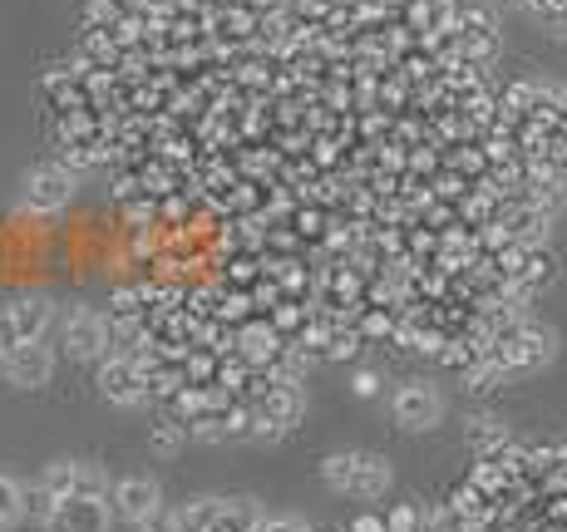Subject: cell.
Listing matches in <instances>:
<instances>
[{
  "mask_svg": "<svg viewBox=\"0 0 567 532\" xmlns=\"http://www.w3.org/2000/svg\"><path fill=\"white\" fill-rule=\"evenodd\" d=\"M321 479L331 493H346V498H380L390 488V463L380 453H331L321 463Z\"/></svg>",
  "mask_w": 567,
  "mask_h": 532,
  "instance_id": "6da1fadb",
  "label": "cell"
},
{
  "mask_svg": "<svg viewBox=\"0 0 567 532\" xmlns=\"http://www.w3.org/2000/svg\"><path fill=\"white\" fill-rule=\"evenodd\" d=\"M50 331H54V301L45 291H30V296H16L10 306H0V355L45 341Z\"/></svg>",
  "mask_w": 567,
  "mask_h": 532,
  "instance_id": "7a4b0ae2",
  "label": "cell"
},
{
  "mask_svg": "<svg viewBox=\"0 0 567 532\" xmlns=\"http://www.w3.org/2000/svg\"><path fill=\"white\" fill-rule=\"evenodd\" d=\"M74 202V173L60 168V163H40L20 178V212H35V217H50V212H64Z\"/></svg>",
  "mask_w": 567,
  "mask_h": 532,
  "instance_id": "3957f363",
  "label": "cell"
},
{
  "mask_svg": "<svg viewBox=\"0 0 567 532\" xmlns=\"http://www.w3.org/2000/svg\"><path fill=\"white\" fill-rule=\"evenodd\" d=\"M558 355V335L543 331V325H523V331H514L504 341V351L494 355L498 371H514V375H528V371H543V365Z\"/></svg>",
  "mask_w": 567,
  "mask_h": 532,
  "instance_id": "277c9868",
  "label": "cell"
},
{
  "mask_svg": "<svg viewBox=\"0 0 567 532\" xmlns=\"http://www.w3.org/2000/svg\"><path fill=\"white\" fill-rule=\"evenodd\" d=\"M390 415H395L400 429L424 434V429H434L444 419V395L434 385H424V379H410V385L395 389V399H390Z\"/></svg>",
  "mask_w": 567,
  "mask_h": 532,
  "instance_id": "5b68a950",
  "label": "cell"
},
{
  "mask_svg": "<svg viewBox=\"0 0 567 532\" xmlns=\"http://www.w3.org/2000/svg\"><path fill=\"white\" fill-rule=\"evenodd\" d=\"M60 345L70 361H100L109 351V321L90 306H74L70 316L60 321Z\"/></svg>",
  "mask_w": 567,
  "mask_h": 532,
  "instance_id": "8992f818",
  "label": "cell"
},
{
  "mask_svg": "<svg viewBox=\"0 0 567 532\" xmlns=\"http://www.w3.org/2000/svg\"><path fill=\"white\" fill-rule=\"evenodd\" d=\"M301 415H307V395H301L297 385H277V389H267V399L257 405L252 434L257 439H281L287 429L301 425Z\"/></svg>",
  "mask_w": 567,
  "mask_h": 532,
  "instance_id": "52a82bcc",
  "label": "cell"
},
{
  "mask_svg": "<svg viewBox=\"0 0 567 532\" xmlns=\"http://www.w3.org/2000/svg\"><path fill=\"white\" fill-rule=\"evenodd\" d=\"M54 365H60V355H54L45 341L20 345V351L0 355V375H6L16 389H45L54 379Z\"/></svg>",
  "mask_w": 567,
  "mask_h": 532,
  "instance_id": "ba28073f",
  "label": "cell"
},
{
  "mask_svg": "<svg viewBox=\"0 0 567 532\" xmlns=\"http://www.w3.org/2000/svg\"><path fill=\"white\" fill-rule=\"evenodd\" d=\"M100 395L109 399V405H118V409L144 405V395H148L144 365H138L134 355H109L104 371H100Z\"/></svg>",
  "mask_w": 567,
  "mask_h": 532,
  "instance_id": "9c48e42d",
  "label": "cell"
},
{
  "mask_svg": "<svg viewBox=\"0 0 567 532\" xmlns=\"http://www.w3.org/2000/svg\"><path fill=\"white\" fill-rule=\"evenodd\" d=\"M163 508V488L158 479H148V473H128V479L114 483V518H124V523H148Z\"/></svg>",
  "mask_w": 567,
  "mask_h": 532,
  "instance_id": "30bf717a",
  "label": "cell"
},
{
  "mask_svg": "<svg viewBox=\"0 0 567 532\" xmlns=\"http://www.w3.org/2000/svg\"><path fill=\"white\" fill-rule=\"evenodd\" d=\"M45 532H109V503L104 498H60L45 518Z\"/></svg>",
  "mask_w": 567,
  "mask_h": 532,
  "instance_id": "8fae6325",
  "label": "cell"
},
{
  "mask_svg": "<svg viewBox=\"0 0 567 532\" xmlns=\"http://www.w3.org/2000/svg\"><path fill=\"white\" fill-rule=\"evenodd\" d=\"M80 483H84V459H54V463H45V473H40V488H45L54 503L74 498Z\"/></svg>",
  "mask_w": 567,
  "mask_h": 532,
  "instance_id": "7c38bea8",
  "label": "cell"
},
{
  "mask_svg": "<svg viewBox=\"0 0 567 532\" xmlns=\"http://www.w3.org/2000/svg\"><path fill=\"white\" fill-rule=\"evenodd\" d=\"M261 528V513L257 503H247V498H237V503H223V513H217L213 532H257Z\"/></svg>",
  "mask_w": 567,
  "mask_h": 532,
  "instance_id": "4fadbf2b",
  "label": "cell"
},
{
  "mask_svg": "<svg viewBox=\"0 0 567 532\" xmlns=\"http://www.w3.org/2000/svg\"><path fill=\"white\" fill-rule=\"evenodd\" d=\"M30 513V493L20 488V479H10V473H0V528L20 523V518Z\"/></svg>",
  "mask_w": 567,
  "mask_h": 532,
  "instance_id": "5bb4252c",
  "label": "cell"
},
{
  "mask_svg": "<svg viewBox=\"0 0 567 532\" xmlns=\"http://www.w3.org/2000/svg\"><path fill=\"white\" fill-rule=\"evenodd\" d=\"M217 513H223V498H193L188 508H178V528L183 532H213Z\"/></svg>",
  "mask_w": 567,
  "mask_h": 532,
  "instance_id": "9a60e30c",
  "label": "cell"
},
{
  "mask_svg": "<svg viewBox=\"0 0 567 532\" xmlns=\"http://www.w3.org/2000/svg\"><path fill=\"white\" fill-rule=\"evenodd\" d=\"M468 444H474L478 453L504 449V444H508V429L498 425V419H474V425H468Z\"/></svg>",
  "mask_w": 567,
  "mask_h": 532,
  "instance_id": "2e32d148",
  "label": "cell"
},
{
  "mask_svg": "<svg viewBox=\"0 0 567 532\" xmlns=\"http://www.w3.org/2000/svg\"><path fill=\"white\" fill-rule=\"evenodd\" d=\"M424 532H468V518L460 513V503H450L440 513H424Z\"/></svg>",
  "mask_w": 567,
  "mask_h": 532,
  "instance_id": "e0dca14e",
  "label": "cell"
},
{
  "mask_svg": "<svg viewBox=\"0 0 567 532\" xmlns=\"http://www.w3.org/2000/svg\"><path fill=\"white\" fill-rule=\"evenodd\" d=\"M385 528H390V532H424V518L414 513V508H395Z\"/></svg>",
  "mask_w": 567,
  "mask_h": 532,
  "instance_id": "ac0fdd59",
  "label": "cell"
},
{
  "mask_svg": "<svg viewBox=\"0 0 567 532\" xmlns=\"http://www.w3.org/2000/svg\"><path fill=\"white\" fill-rule=\"evenodd\" d=\"M257 532H307V523L297 513H277V518H261Z\"/></svg>",
  "mask_w": 567,
  "mask_h": 532,
  "instance_id": "d6986e66",
  "label": "cell"
},
{
  "mask_svg": "<svg viewBox=\"0 0 567 532\" xmlns=\"http://www.w3.org/2000/svg\"><path fill=\"white\" fill-rule=\"evenodd\" d=\"M138 532H183L178 528V513H168V508H158L148 523H138Z\"/></svg>",
  "mask_w": 567,
  "mask_h": 532,
  "instance_id": "ffe728a7",
  "label": "cell"
},
{
  "mask_svg": "<svg viewBox=\"0 0 567 532\" xmlns=\"http://www.w3.org/2000/svg\"><path fill=\"white\" fill-rule=\"evenodd\" d=\"M351 389H355L361 399H375V395H380V375H375V371H361V375L351 379Z\"/></svg>",
  "mask_w": 567,
  "mask_h": 532,
  "instance_id": "44dd1931",
  "label": "cell"
},
{
  "mask_svg": "<svg viewBox=\"0 0 567 532\" xmlns=\"http://www.w3.org/2000/svg\"><path fill=\"white\" fill-rule=\"evenodd\" d=\"M243 429V419H233V425H227V434H237ZM198 439H223V429L217 425H198Z\"/></svg>",
  "mask_w": 567,
  "mask_h": 532,
  "instance_id": "7402d4cb",
  "label": "cell"
},
{
  "mask_svg": "<svg viewBox=\"0 0 567 532\" xmlns=\"http://www.w3.org/2000/svg\"><path fill=\"white\" fill-rule=\"evenodd\" d=\"M154 444H158L163 453H173V449H178V434H173V429H158V434H154Z\"/></svg>",
  "mask_w": 567,
  "mask_h": 532,
  "instance_id": "603a6c76",
  "label": "cell"
},
{
  "mask_svg": "<svg viewBox=\"0 0 567 532\" xmlns=\"http://www.w3.org/2000/svg\"><path fill=\"white\" fill-rule=\"evenodd\" d=\"M355 532H390L380 518H355Z\"/></svg>",
  "mask_w": 567,
  "mask_h": 532,
  "instance_id": "cb8c5ba5",
  "label": "cell"
}]
</instances>
